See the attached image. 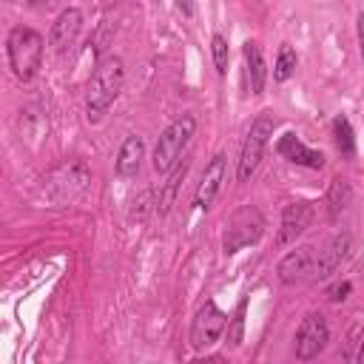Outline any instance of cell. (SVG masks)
<instances>
[{
    "mask_svg": "<svg viewBox=\"0 0 364 364\" xmlns=\"http://www.w3.org/2000/svg\"><path fill=\"white\" fill-rule=\"evenodd\" d=\"M125 85V65L117 54H105L97 65H94V74L88 80V94H85V111H88V119L97 122L102 119V114L111 108V102L119 97Z\"/></svg>",
    "mask_w": 364,
    "mask_h": 364,
    "instance_id": "obj_1",
    "label": "cell"
},
{
    "mask_svg": "<svg viewBox=\"0 0 364 364\" xmlns=\"http://www.w3.org/2000/svg\"><path fill=\"white\" fill-rule=\"evenodd\" d=\"M6 54H9L11 74L20 82L34 80V74L40 68V60H43V37H40V31L26 28V26H14L9 31V37H6Z\"/></svg>",
    "mask_w": 364,
    "mask_h": 364,
    "instance_id": "obj_2",
    "label": "cell"
},
{
    "mask_svg": "<svg viewBox=\"0 0 364 364\" xmlns=\"http://www.w3.org/2000/svg\"><path fill=\"white\" fill-rule=\"evenodd\" d=\"M193 131H196V117H193V114H182V117H176V119L159 134L156 148H154V171H156V173H168V171L179 162L182 151L188 148V142H191V136H193Z\"/></svg>",
    "mask_w": 364,
    "mask_h": 364,
    "instance_id": "obj_3",
    "label": "cell"
},
{
    "mask_svg": "<svg viewBox=\"0 0 364 364\" xmlns=\"http://www.w3.org/2000/svg\"><path fill=\"white\" fill-rule=\"evenodd\" d=\"M264 233V216L259 208L253 205H242L239 210L230 213V219L225 222V233H222V250L230 256V253H239L242 247L247 245H256Z\"/></svg>",
    "mask_w": 364,
    "mask_h": 364,
    "instance_id": "obj_4",
    "label": "cell"
},
{
    "mask_svg": "<svg viewBox=\"0 0 364 364\" xmlns=\"http://www.w3.org/2000/svg\"><path fill=\"white\" fill-rule=\"evenodd\" d=\"M273 128H276V117H273L270 111H262V114L250 122L247 136H245V142H242L239 168H236L239 182H247V179L253 176V171H256V165H259V159H262V154H264V145H267V139L273 136Z\"/></svg>",
    "mask_w": 364,
    "mask_h": 364,
    "instance_id": "obj_5",
    "label": "cell"
},
{
    "mask_svg": "<svg viewBox=\"0 0 364 364\" xmlns=\"http://www.w3.org/2000/svg\"><path fill=\"white\" fill-rule=\"evenodd\" d=\"M88 179H91V173H88L85 162H80V159L65 162V165H60V168L48 176V182H46V196L54 202V208H60V205L71 202V199L88 185Z\"/></svg>",
    "mask_w": 364,
    "mask_h": 364,
    "instance_id": "obj_6",
    "label": "cell"
},
{
    "mask_svg": "<svg viewBox=\"0 0 364 364\" xmlns=\"http://www.w3.org/2000/svg\"><path fill=\"white\" fill-rule=\"evenodd\" d=\"M225 327H228V316L216 307V301H205L191 321V347L193 350L213 347L225 336Z\"/></svg>",
    "mask_w": 364,
    "mask_h": 364,
    "instance_id": "obj_7",
    "label": "cell"
},
{
    "mask_svg": "<svg viewBox=\"0 0 364 364\" xmlns=\"http://www.w3.org/2000/svg\"><path fill=\"white\" fill-rule=\"evenodd\" d=\"M330 341V327L327 318L321 313H307L296 330V358L299 361H310L316 358Z\"/></svg>",
    "mask_w": 364,
    "mask_h": 364,
    "instance_id": "obj_8",
    "label": "cell"
},
{
    "mask_svg": "<svg viewBox=\"0 0 364 364\" xmlns=\"http://www.w3.org/2000/svg\"><path fill=\"white\" fill-rule=\"evenodd\" d=\"M316 256H318V250H316L313 245H299V247L287 250V253L279 259V264H276L279 279H282L284 284L301 282L304 276H310V273L316 270Z\"/></svg>",
    "mask_w": 364,
    "mask_h": 364,
    "instance_id": "obj_9",
    "label": "cell"
},
{
    "mask_svg": "<svg viewBox=\"0 0 364 364\" xmlns=\"http://www.w3.org/2000/svg\"><path fill=\"white\" fill-rule=\"evenodd\" d=\"M350 253H353V236H350L347 230L336 233L333 239H327V242L321 245V250H318V256H316V270H313V276H318V279L333 276V273L347 262Z\"/></svg>",
    "mask_w": 364,
    "mask_h": 364,
    "instance_id": "obj_10",
    "label": "cell"
},
{
    "mask_svg": "<svg viewBox=\"0 0 364 364\" xmlns=\"http://www.w3.org/2000/svg\"><path fill=\"white\" fill-rule=\"evenodd\" d=\"M313 216H316L313 202L299 199V202L284 205V210H282V225H279V236H276V245H287V242H293L299 233H304V230L310 228Z\"/></svg>",
    "mask_w": 364,
    "mask_h": 364,
    "instance_id": "obj_11",
    "label": "cell"
},
{
    "mask_svg": "<svg viewBox=\"0 0 364 364\" xmlns=\"http://www.w3.org/2000/svg\"><path fill=\"white\" fill-rule=\"evenodd\" d=\"M225 165H228V156L225 154H216L205 165V173H202L199 185H196V196H193V205L199 210H208L216 202V196L222 191V182H225Z\"/></svg>",
    "mask_w": 364,
    "mask_h": 364,
    "instance_id": "obj_12",
    "label": "cell"
},
{
    "mask_svg": "<svg viewBox=\"0 0 364 364\" xmlns=\"http://www.w3.org/2000/svg\"><path fill=\"white\" fill-rule=\"evenodd\" d=\"M80 28H82V11L80 9H63L60 14H57V20L51 23V31H48V46L57 51V54H63V51H68L71 46H74V40L80 37Z\"/></svg>",
    "mask_w": 364,
    "mask_h": 364,
    "instance_id": "obj_13",
    "label": "cell"
},
{
    "mask_svg": "<svg viewBox=\"0 0 364 364\" xmlns=\"http://www.w3.org/2000/svg\"><path fill=\"white\" fill-rule=\"evenodd\" d=\"M276 151L287 159V162H293V165H301V168H313V171H318V168H324V154L321 151H316V148H307L293 131H287V134H282L279 136V142H276Z\"/></svg>",
    "mask_w": 364,
    "mask_h": 364,
    "instance_id": "obj_14",
    "label": "cell"
},
{
    "mask_svg": "<svg viewBox=\"0 0 364 364\" xmlns=\"http://www.w3.org/2000/svg\"><path fill=\"white\" fill-rule=\"evenodd\" d=\"M188 168H191V159L182 156V159L168 171V179L159 182V191H156V213H159V216H165V213L171 210V205H173V199H176V191H179V182L185 179Z\"/></svg>",
    "mask_w": 364,
    "mask_h": 364,
    "instance_id": "obj_15",
    "label": "cell"
},
{
    "mask_svg": "<svg viewBox=\"0 0 364 364\" xmlns=\"http://www.w3.org/2000/svg\"><path fill=\"white\" fill-rule=\"evenodd\" d=\"M142 156H145V142L139 136H125V142L119 145V154H117V173L122 179H134L139 173Z\"/></svg>",
    "mask_w": 364,
    "mask_h": 364,
    "instance_id": "obj_16",
    "label": "cell"
},
{
    "mask_svg": "<svg viewBox=\"0 0 364 364\" xmlns=\"http://www.w3.org/2000/svg\"><path fill=\"white\" fill-rule=\"evenodd\" d=\"M245 65H247V77H250V91L253 94H264V82H267V63L262 54V46L256 40L245 43Z\"/></svg>",
    "mask_w": 364,
    "mask_h": 364,
    "instance_id": "obj_17",
    "label": "cell"
},
{
    "mask_svg": "<svg viewBox=\"0 0 364 364\" xmlns=\"http://www.w3.org/2000/svg\"><path fill=\"white\" fill-rule=\"evenodd\" d=\"M350 199H353L350 182L344 176H336L327 188V213H330V219H338V213L350 205Z\"/></svg>",
    "mask_w": 364,
    "mask_h": 364,
    "instance_id": "obj_18",
    "label": "cell"
},
{
    "mask_svg": "<svg viewBox=\"0 0 364 364\" xmlns=\"http://www.w3.org/2000/svg\"><path fill=\"white\" fill-rule=\"evenodd\" d=\"M333 136H336V145H338V151H341V156H355V134H353V125H350V119L347 117H336L333 119Z\"/></svg>",
    "mask_w": 364,
    "mask_h": 364,
    "instance_id": "obj_19",
    "label": "cell"
},
{
    "mask_svg": "<svg viewBox=\"0 0 364 364\" xmlns=\"http://www.w3.org/2000/svg\"><path fill=\"white\" fill-rule=\"evenodd\" d=\"M245 310H247V301L242 299V301H239V307H236V313H233V316H230V321H228L225 344H228L230 350H239V347H242V341H245Z\"/></svg>",
    "mask_w": 364,
    "mask_h": 364,
    "instance_id": "obj_20",
    "label": "cell"
},
{
    "mask_svg": "<svg viewBox=\"0 0 364 364\" xmlns=\"http://www.w3.org/2000/svg\"><path fill=\"white\" fill-rule=\"evenodd\" d=\"M296 65H299V57H296L293 46L284 43V46L279 48V57H276V65H273V80H276V82H287V80L293 77Z\"/></svg>",
    "mask_w": 364,
    "mask_h": 364,
    "instance_id": "obj_21",
    "label": "cell"
},
{
    "mask_svg": "<svg viewBox=\"0 0 364 364\" xmlns=\"http://www.w3.org/2000/svg\"><path fill=\"white\" fill-rule=\"evenodd\" d=\"M156 213V191L154 188H145L139 196H134L131 202V219H145L148 213Z\"/></svg>",
    "mask_w": 364,
    "mask_h": 364,
    "instance_id": "obj_22",
    "label": "cell"
},
{
    "mask_svg": "<svg viewBox=\"0 0 364 364\" xmlns=\"http://www.w3.org/2000/svg\"><path fill=\"white\" fill-rule=\"evenodd\" d=\"M210 51H213V63H216V74H228V40L225 34H213L210 37Z\"/></svg>",
    "mask_w": 364,
    "mask_h": 364,
    "instance_id": "obj_23",
    "label": "cell"
},
{
    "mask_svg": "<svg viewBox=\"0 0 364 364\" xmlns=\"http://www.w3.org/2000/svg\"><path fill=\"white\" fill-rule=\"evenodd\" d=\"M350 293H353V284H350V282H336V284H330V287H327V299H330L333 304L344 301Z\"/></svg>",
    "mask_w": 364,
    "mask_h": 364,
    "instance_id": "obj_24",
    "label": "cell"
},
{
    "mask_svg": "<svg viewBox=\"0 0 364 364\" xmlns=\"http://www.w3.org/2000/svg\"><path fill=\"white\" fill-rule=\"evenodd\" d=\"M176 9H179L185 17H193V3H191V0H176Z\"/></svg>",
    "mask_w": 364,
    "mask_h": 364,
    "instance_id": "obj_25",
    "label": "cell"
},
{
    "mask_svg": "<svg viewBox=\"0 0 364 364\" xmlns=\"http://www.w3.org/2000/svg\"><path fill=\"white\" fill-rule=\"evenodd\" d=\"M358 48H361V60H364V11L358 14Z\"/></svg>",
    "mask_w": 364,
    "mask_h": 364,
    "instance_id": "obj_26",
    "label": "cell"
},
{
    "mask_svg": "<svg viewBox=\"0 0 364 364\" xmlns=\"http://www.w3.org/2000/svg\"><path fill=\"white\" fill-rule=\"evenodd\" d=\"M355 361H361V364H364V336H361V341H358V353H355Z\"/></svg>",
    "mask_w": 364,
    "mask_h": 364,
    "instance_id": "obj_27",
    "label": "cell"
},
{
    "mask_svg": "<svg viewBox=\"0 0 364 364\" xmlns=\"http://www.w3.org/2000/svg\"><path fill=\"white\" fill-rule=\"evenodd\" d=\"M46 3H48V0H28L31 9H40V6H46Z\"/></svg>",
    "mask_w": 364,
    "mask_h": 364,
    "instance_id": "obj_28",
    "label": "cell"
}]
</instances>
